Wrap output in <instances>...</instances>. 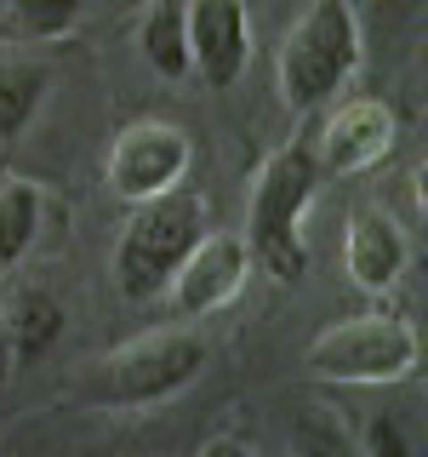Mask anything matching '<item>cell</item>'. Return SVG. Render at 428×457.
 I'll return each mask as SVG.
<instances>
[{
  "instance_id": "1",
  "label": "cell",
  "mask_w": 428,
  "mask_h": 457,
  "mask_svg": "<svg viewBox=\"0 0 428 457\" xmlns=\"http://www.w3.org/2000/svg\"><path fill=\"white\" fill-rule=\"evenodd\" d=\"M320 166H314L309 137H292L257 166L251 178V200H246V240L251 269H268L275 280H303L309 269V240H303V218L320 195Z\"/></svg>"
},
{
  "instance_id": "2",
  "label": "cell",
  "mask_w": 428,
  "mask_h": 457,
  "mask_svg": "<svg viewBox=\"0 0 428 457\" xmlns=\"http://www.w3.org/2000/svg\"><path fill=\"white\" fill-rule=\"evenodd\" d=\"M360 63H366V23L354 0H309V12L292 23L275 57L280 104L292 114H314L360 75Z\"/></svg>"
},
{
  "instance_id": "3",
  "label": "cell",
  "mask_w": 428,
  "mask_h": 457,
  "mask_svg": "<svg viewBox=\"0 0 428 457\" xmlns=\"http://www.w3.org/2000/svg\"><path fill=\"white\" fill-rule=\"evenodd\" d=\"M206 195L200 189H166V195H149L126 212L120 235H114V257H109V275H114V292L126 303H149L160 297L177 263L189 257V246L206 235Z\"/></svg>"
},
{
  "instance_id": "4",
  "label": "cell",
  "mask_w": 428,
  "mask_h": 457,
  "mask_svg": "<svg viewBox=\"0 0 428 457\" xmlns=\"http://www.w3.org/2000/svg\"><path fill=\"white\" fill-rule=\"evenodd\" d=\"M309 378L320 383H406L423 366V337L406 314L371 309L354 320L325 326L309 343Z\"/></svg>"
},
{
  "instance_id": "5",
  "label": "cell",
  "mask_w": 428,
  "mask_h": 457,
  "mask_svg": "<svg viewBox=\"0 0 428 457\" xmlns=\"http://www.w3.org/2000/svg\"><path fill=\"white\" fill-rule=\"evenodd\" d=\"M206 361H211V349L189 320L166 326V332H149V337L120 343L114 354H103V361H97V378H92V400H103V406H132V411L160 406V400L189 389L200 371H206Z\"/></svg>"
},
{
  "instance_id": "6",
  "label": "cell",
  "mask_w": 428,
  "mask_h": 457,
  "mask_svg": "<svg viewBox=\"0 0 428 457\" xmlns=\"http://www.w3.org/2000/svg\"><path fill=\"white\" fill-rule=\"evenodd\" d=\"M189 161H194V143H189L183 126L132 120V126L114 132L109 154H103V178L126 206H137V200H149V195L177 189V183L189 178Z\"/></svg>"
},
{
  "instance_id": "7",
  "label": "cell",
  "mask_w": 428,
  "mask_h": 457,
  "mask_svg": "<svg viewBox=\"0 0 428 457\" xmlns=\"http://www.w3.org/2000/svg\"><path fill=\"white\" fill-rule=\"evenodd\" d=\"M399 143V114L383 97H349L320 120V132L309 137L320 178H360V171L383 166Z\"/></svg>"
},
{
  "instance_id": "8",
  "label": "cell",
  "mask_w": 428,
  "mask_h": 457,
  "mask_svg": "<svg viewBox=\"0 0 428 457\" xmlns=\"http://www.w3.org/2000/svg\"><path fill=\"white\" fill-rule=\"evenodd\" d=\"M246 275H251L246 240L228 235V228H206L189 246V257L177 263L171 286H166L171 314H177V320H206V314H218L223 303H235Z\"/></svg>"
},
{
  "instance_id": "9",
  "label": "cell",
  "mask_w": 428,
  "mask_h": 457,
  "mask_svg": "<svg viewBox=\"0 0 428 457\" xmlns=\"http://www.w3.org/2000/svg\"><path fill=\"white\" fill-rule=\"evenodd\" d=\"M183 23H189V75L206 92L240 86V75L251 63L246 0H183Z\"/></svg>"
},
{
  "instance_id": "10",
  "label": "cell",
  "mask_w": 428,
  "mask_h": 457,
  "mask_svg": "<svg viewBox=\"0 0 428 457\" xmlns=\"http://www.w3.org/2000/svg\"><path fill=\"white\" fill-rule=\"evenodd\" d=\"M411 246H406V228H399L383 206H354L349 212V235H342V269L360 292L383 297L406 280Z\"/></svg>"
},
{
  "instance_id": "11",
  "label": "cell",
  "mask_w": 428,
  "mask_h": 457,
  "mask_svg": "<svg viewBox=\"0 0 428 457\" xmlns=\"http://www.w3.org/2000/svg\"><path fill=\"white\" fill-rule=\"evenodd\" d=\"M46 86H52V69L40 63V57L0 46V178H6L29 120L40 114V104H46Z\"/></svg>"
},
{
  "instance_id": "12",
  "label": "cell",
  "mask_w": 428,
  "mask_h": 457,
  "mask_svg": "<svg viewBox=\"0 0 428 457\" xmlns=\"http://www.w3.org/2000/svg\"><path fill=\"white\" fill-rule=\"evenodd\" d=\"M132 40L143 52V63L160 80H189V23H183V0H149L132 23Z\"/></svg>"
},
{
  "instance_id": "13",
  "label": "cell",
  "mask_w": 428,
  "mask_h": 457,
  "mask_svg": "<svg viewBox=\"0 0 428 457\" xmlns=\"http://www.w3.org/2000/svg\"><path fill=\"white\" fill-rule=\"evenodd\" d=\"M6 343H12V361H40L57 337H63V303L46 292V286H23L6 309Z\"/></svg>"
},
{
  "instance_id": "14",
  "label": "cell",
  "mask_w": 428,
  "mask_h": 457,
  "mask_svg": "<svg viewBox=\"0 0 428 457\" xmlns=\"http://www.w3.org/2000/svg\"><path fill=\"white\" fill-rule=\"evenodd\" d=\"M40 218H46V195L29 178H0V275L29 257V246L40 240Z\"/></svg>"
},
{
  "instance_id": "15",
  "label": "cell",
  "mask_w": 428,
  "mask_h": 457,
  "mask_svg": "<svg viewBox=\"0 0 428 457\" xmlns=\"http://www.w3.org/2000/svg\"><path fill=\"white\" fill-rule=\"evenodd\" d=\"M292 457H366L360 435L337 418V406H303L292 418Z\"/></svg>"
},
{
  "instance_id": "16",
  "label": "cell",
  "mask_w": 428,
  "mask_h": 457,
  "mask_svg": "<svg viewBox=\"0 0 428 457\" xmlns=\"http://www.w3.org/2000/svg\"><path fill=\"white\" fill-rule=\"evenodd\" d=\"M0 6H6L12 29L29 40H63L86 18V0H0Z\"/></svg>"
},
{
  "instance_id": "17",
  "label": "cell",
  "mask_w": 428,
  "mask_h": 457,
  "mask_svg": "<svg viewBox=\"0 0 428 457\" xmlns=\"http://www.w3.org/2000/svg\"><path fill=\"white\" fill-rule=\"evenodd\" d=\"M360 452L366 457H417V440L406 435L399 418L377 411V418H366V428H360Z\"/></svg>"
},
{
  "instance_id": "18",
  "label": "cell",
  "mask_w": 428,
  "mask_h": 457,
  "mask_svg": "<svg viewBox=\"0 0 428 457\" xmlns=\"http://www.w3.org/2000/svg\"><path fill=\"white\" fill-rule=\"evenodd\" d=\"M423 18V0H371V23H377V35H399L406 23Z\"/></svg>"
},
{
  "instance_id": "19",
  "label": "cell",
  "mask_w": 428,
  "mask_h": 457,
  "mask_svg": "<svg viewBox=\"0 0 428 457\" xmlns=\"http://www.w3.org/2000/svg\"><path fill=\"white\" fill-rule=\"evenodd\" d=\"M200 457H257L246 440H235V435H211L206 446H200Z\"/></svg>"
},
{
  "instance_id": "20",
  "label": "cell",
  "mask_w": 428,
  "mask_h": 457,
  "mask_svg": "<svg viewBox=\"0 0 428 457\" xmlns=\"http://www.w3.org/2000/svg\"><path fill=\"white\" fill-rule=\"evenodd\" d=\"M6 371H12V343H6V314H0V383H6Z\"/></svg>"
}]
</instances>
